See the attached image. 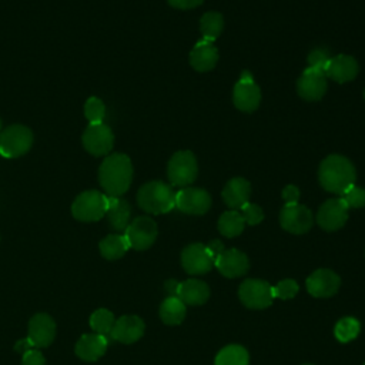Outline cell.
<instances>
[{"label": "cell", "instance_id": "cell-1", "mask_svg": "<svg viewBox=\"0 0 365 365\" xmlns=\"http://www.w3.org/2000/svg\"><path fill=\"white\" fill-rule=\"evenodd\" d=\"M131 160L121 153L107 155L98 168V182L106 195L121 197L131 185Z\"/></svg>", "mask_w": 365, "mask_h": 365}, {"label": "cell", "instance_id": "cell-2", "mask_svg": "<svg viewBox=\"0 0 365 365\" xmlns=\"http://www.w3.org/2000/svg\"><path fill=\"white\" fill-rule=\"evenodd\" d=\"M318 178L322 185L329 192L344 195L352 185H355V167L352 163L338 154L328 155L319 165Z\"/></svg>", "mask_w": 365, "mask_h": 365}, {"label": "cell", "instance_id": "cell-3", "mask_svg": "<svg viewBox=\"0 0 365 365\" xmlns=\"http://www.w3.org/2000/svg\"><path fill=\"white\" fill-rule=\"evenodd\" d=\"M137 202L148 214H165L175 207V192L163 181H150L140 187Z\"/></svg>", "mask_w": 365, "mask_h": 365}, {"label": "cell", "instance_id": "cell-4", "mask_svg": "<svg viewBox=\"0 0 365 365\" xmlns=\"http://www.w3.org/2000/svg\"><path fill=\"white\" fill-rule=\"evenodd\" d=\"M107 211V195L88 190L78 194L71 204V214L76 220L83 222H94L101 220Z\"/></svg>", "mask_w": 365, "mask_h": 365}, {"label": "cell", "instance_id": "cell-5", "mask_svg": "<svg viewBox=\"0 0 365 365\" xmlns=\"http://www.w3.org/2000/svg\"><path fill=\"white\" fill-rule=\"evenodd\" d=\"M33 144V133L29 127L13 124L0 133V155L17 158L24 155Z\"/></svg>", "mask_w": 365, "mask_h": 365}, {"label": "cell", "instance_id": "cell-6", "mask_svg": "<svg viewBox=\"0 0 365 365\" xmlns=\"http://www.w3.org/2000/svg\"><path fill=\"white\" fill-rule=\"evenodd\" d=\"M197 160L191 151H177L168 161L167 174L174 187H188L197 178Z\"/></svg>", "mask_w": 365, "mask_h": 365}, {"label": "cell", "instance_id": "cell-7", "mask_svg": "<svg viewBox=\"0 0 365 365\" xmlns=\"http://www.w3.org/2000/svg\"><path fill=\"white\" fill-rule=\"evenodd\" d=\"M241 302L250 309H264L272 304V287L264 279L248 278L238 288Z\"/></svg>", "mask_w": 365, "mask_h": 365}, {"label": "cell", "instance_id": "cell-8", "mask_svg": "<svg viewBox=\"0 0 365 365\" xmlns=\"http://www.w3.org/2000/svg\"><path fill=\"white\" fill-rule=\"evenodd\" d=\"M157 224L150 217L134 218L124 231L130 248H134L137 251H144L150 248L157 240Z\"/></svg>", "mask_w": 365, "mask_h": 365}, {"label": "cell", "instance_id": "cell-9", "mask_svg": "<svg viewBox=\"0 0 365 365\" xmlns=\"http://www.w3.org/2000/svg\"><path fill=\"white\" fill-rule=\"evenodd\" d=\"M234 106L245 113H251L258 108L261 101V90L254 81L250 71H242L232 91Z\"/></svg>", "mask_w": 365, "mask_h": 365}, {"label": "cell", "instance_id": "cell-10", "mask_svg": "<svg viewBox=\"0 0 365 365\" xmlns=\"http://www.w3.org/2000/svg\"><path fill=\"white\" fill-rule=\"evenodd\" d=\"M84 148L96 157L107 155L114 144V135L108 125L104 123L88 124L81 137Z\"/></svg>", "mask_w": 365, "mask_h": 365}, {"label": "cell", "instance_id": "cell-11", "mask_svg": "<svg viewBox=\"0 0 365 365\" xmlns=\"http://www.w3.org/2000/svg\"><path fill=\"white\" fill-rule=\"evenodd\" d=\"M175 207L184 214L202 215L211 207V197L202 188L185 187L175 192Z\"/></svg>", "mask_w": 365, "mask_h": 365}, {"label": "cell", "instance_id": "cell-12", "mask_svg": "<svg viewBox=\"0 0 365 365\" xmlns=\"http://www.w3.org/2000/svg\"><path fill=\"white\" fill-rule=\"evenodd\" d=\"M348 205L342 198H331L325 201L318 212L317 222L325 231H336L342 228L348 220Z\"/></svg>", "mask_w": 365, "mask_h": 365}, {"label": "cell", "instance_id": "cell-13", "mask_svg": "<svg viewBox=\"0 0 365 365\" xmlns=\"http://www.w3.org/2000/svg\"><path fill=\"white\" fill-rule=\"evenodd\" d=\"M314 222L309 208L301 204L284 205L279 214L281 227L291 234H305L311 230Z\"/></svg>", "mask_w": 365, "mask_h": 365}, {"label": "cell", "instance_id": "cell-14", "mask_svg": "<svg viewBox=\"0 0 365 365\" xmlns=\"http://www.w3.org/2000/svg\"><path fill=\"white\" fill-rule=\"evenodd\" d=\"M181 264L187 274H207L214 267V258L204 244H190L181 252Z\"/></svg>", "mask_w": 365, "mask_h": 365}, {"label": "cell", "instance_id": "cell-15", "mask_svg": "<svg viewBox=\"0 0 365 365\" xmlns=\"http://www.w3.org/2000/svg\"><path fill=\"white\" fill-rule=\"evenodd\" d=\"M298 94L308 101L321 100L327 91V74L321 68L308 67L297 83Z\"/></svg>", "mask_w": 365, "mask_h": 365}, {"label": "cell", "instance_id": "cell-16", "mask_svg": "<svg viewBox=\"0 0 365 365\" xmlns=\"http://www.w3.org/2000/svg\"><path fill=\"white\" fill-rule=\"evenodd\" d=\"M56 322L54 319L44 312L33 315L29 321V334L27 338L34 348H46L51 345L56 338Z\"/></svg>", "mask_w": 365, "mask_h": 365}, {"label": "cell", "instance_id": "cell-17", "mask_svg": "<svg viewBox=\"0 0 365 365\" xmlns=\"http://www.w3.org/2000/svg\"><path fill=\"white\" fill-rule=\"evenodd\" d=\"M341 278L331 269L319 268L307 278V289L315 298H329L339 289Z\"/></svg>", "mask_w": 365, "mask_h": 365}, {"label": "cell", "instance_id": "cell-18", "mask_svg": "<svg viewBox=\"0 0 365 365\" xmlns=\"http://www.w3.org/2000/svg\"><path fill=\"white\" fill-rule=\"evenodd\" d=\"M214 265L217 269L227 278H238L247 274L250 268V261L248 257L237 250V248H230L224 250L214 261Z\"/></svg>", "mask_w": 365, "mask_h": 365}, {"label": "cell", "instance_id": "cell-19", "mask_svg": "<svg viewBox=\"0 0 365 365\" xmlns=\"http://www.w3.org/2000/svg\"><path fill=\"white\" fill-rule=\"evenodd\" d=\"M144 321L137 315H123L115 319L111 338L121 344H134L144 335Z\"/></svg>", "mask_w": 365, "mask_h": 365}, {"label": "cell", "instance_id": "cell-20", "mask_svg": "<svg viewBox=\"0 0 365 365\" xmlns=\"http://www.w3.org/2000/svg\"><path fill=\"white\" fill-rule=\"evenodd\" d=\"M108 346V339L106 335L93 332V334H84L76 344L74 352L76 355L86 361V362H94L100 359Z\"/></svg>", "mask_w": 365, "mask_h": 365}, {"label": "cell", "instance_id": "cell-21", "mask_svg": "<svg viewBox=\"0 0 365 365\" xmlns=\"http://www.w3.org/2000/svg\"><path fill=\"white\" fill-rule=\"evenodd\" d=\"M359 71V66L356 60L346 54H339L335 57H331L327 67L325 74L327 77L332 78L336 83H346L356 77Z\"/></svg>", "mask_w": 365, "mask_h": 365}, {"label": "cell", "instance_id": "cell-22", "mask_svg": "<svg viewBox=\"0 0 365 365\" xmlns=\"http://www.w3.org/2000/svg\"><path fill=\"white\" fill-rule=\"evenodd\" d=\"M108 224L113 230L118 232H124L130 224L131 207L121 197L107 195V211H106Z\"/></svg>", "mask_w": 365, "mask_h": 365}, {"label": "cell", "instance_id": "cell-23", "mask_svg": "<svg viewBox=\"0 0 365 365\" xmlns=\"http://www.w3.org/2000/svg\"><path fill=\"white\" fill-rule=\"evenodd\" d=\"M218 61V50L208 40H200L190 53V63L197 71H210Z\"/></svg>", "mask_w": 365, "mask_h": 365}, {"label": "cell", "instance_id": "cell-24", "mask_svg": "<svg viewBox=\"0 0 365 365\" xmlns=\"http://www.w3.org/2000/svg\"><path fill=\"white\" fill-rule=\"evenodd\" d=\"M250 195H251V185L245 178H241V177H235L230 180L222 190V200L232 210L241 208L245 202H248Z\"/></svg>", "mask_w": 365, "mask_h": 365}, {"label": "cell", "instance_id": "cell-25", "mask_svg": "<svg viewBox=\"0 0 365 365\" xmlns=\"http://www.w3.org/2000/svg\"><path fill=\"white\" fill-rule=\"evenodd\" d=\"M185 305H202L210 298V288L201 279H187L180 282L178 295H177Z\"/></svg>", "mask_w": 365, "mask_h": 365}, {"label": "cell", "instance_id": "cell-26", "mask_svg": "<svg viewBox=\"0 0 365 365\" xmlns=\"http://www.w3.org/2000/svg\"><path fill=\"white\" fill-rule=\"evenodd\" d=\"M98 250L103 258L114 261L121 258L130 250V245L124 234H110L100 241Z\"/></svg>", "mask_w": 365, "mask_h": 365}, {"label": "cell", "instance_id": "cell-27", "mask_svg": "<svg viewBox=\"0 0 365 365\" xmlns=\"http://www.w3.org/2000/svg\"><path fill=\"white\" fill-rule=\"evenodd\" d=\"M185 304L178 297H167L160 305V318L167 325H178L185 318Z\"/></svg>", "mask_w": 365, "mask_h": 365}, {"label": "cell", "instance_id": "cell-28", "mask_svg": "<svg viewBox=\"0 0 365 365\" xmlns=\"http://www.w3.org/2000/svg\"><path fill=\"white\" fill-rule=\"evenodd\" d=\"M244 227H245V221L241 212L235 210L225 211L218 220V231L227 238L240 235L244 231Z\"/></svg>", "mask_w": 365, "mask_h": 365}, {"label": "cell", "instance_id": "cell-29", "mask_svg": "<svg viewBox=\"0 0 365 365\" xmlns=\"http://www.w3.org/2000/svg\"><path fill=\"white\" fill-rule=\"evenodd\" d=\"M250 356L241 345H227L215 356L214 365H248Z\"/></svg>", "mask_w": 365, "mask_h": 365}, {"label": "cell", "instance_id": "cell-30", "mask_svg": "<svg viewBox=\"0 0 365 365\" xmlns=\"http://www.w3.org/2000/svg\"><path fill=\"white\" fill-rule=\"evenodd\" d=\"M200 29H201L202 38L212 43L222 33L224 19L218 11H208L201 17Z\"/></svg>", "mask_w": 365, "mask_h": 365}, {"label": "cell", "instance_id": "cell-31", "mask_svg": "<svg viewBox=\"0 0 365 365\" xmlns=\"http://www.w3.org/2000/svg\"><path fill=\"white\" fill-rule=\"evenodd\" d=\"M115 318L114 314L106 308H98L90 315V327L94 332L101 335H108L113 331Z\"/></svg>", "mask_w": 365, "mask_h": 365}, {"label": "cell", "instance_id": "cell-32", "mask_svg": "<svg viewBox=\"0 0 365 365\" xmlns=\"http://www.w3.org/2000/svg\"><path fill=\"white\" fill-rule=\"evenodd\" d=\"M359 331H361L359 321L354 317H345L336 322L334 328V335L339 342H349L359 335Z\"/></svg>", "mask_w": 365, "mask_h": 365}, {"label": "cell", "instance_id": "cell-33", "mask_svg": "<svg viewBox=\"0 0 365 365\" xmlns=\"http://www.w3.org/2000/svg\"><path fill=\"white\" fill-rule=\"evenodd\" d=\"M84 115L90 124L103 123L106 115L104 103L98 97H90L84 104Z\"/></svg>", "mask_w": 365, "mask_h": 365}, {"label": "cell", "instance_id": "cell-34", "mask_svg": "<svg viewBox=\"0 0 365 365\" xmlns=\"http://www.w3.org/2000/svg\"><path fill=\"white\" fill-rule=\"evenodd\" d=\"M298 292V284L294 279H282L277 285L272 287L274 298L279 299H291Z\"/></svg>", "mask_w": 365, "mask_h": 365}, {"label": "cell", "instance_id": "cell-35", "mask_svg": "<svg viewBox=\"0 0 365 365\" xmlns=\"http://www.w3.org/2000/svg\"><path fill=\"white\" fill-rule=\"evenodd\" d=\"M341 198L345 201L348 208H362L365 207V190L358 185H352Z\"/></svg>", "mask_w": 365, "mask_h": 365}, {"label": "cell", "instance_id": "cell-36", "mask_svg": "<svg viewBox=\"0 0 365 365\" xmlns=\"http://www.w3.org/2000/svg\"><path fill=\"white\" fill-rule=\"evenodd\" d=\"M240 210H241V215H242L244 221L250 225H257L264 220V212H262L261 207H258L257 204L245 202Z\"/></svg>", "mask_w": 365, "mask_h": 365}, {"label": "cell", "instance_id": "cell-37", "mask_svg": "<svg viewBox=\"0 0 365 365\" xmlns=\"http://www.w3.org/2000/svg\"><path fill=\"white\" fill-rule=\"evenodd\" d=\"M329 58H331V56H329L328 50H325L322 47H317V48L311 50V53L308 54V64H309V67L321 68L325 71V67H327Z\"/></svg>", "mask_w": 365, "mask_h": 365}, {"label": "cell", "instance_id": "cell-38", "mask_svg": "<svg viewBox=\"0 0 365 365\" xmlns=\"http://www.w3.org/2000/svg\"><path fill=\"white\" fill-rule=\"evenodd\" d=\"M21 365H46V358L37 348H31L23 354Z\"/></svg>", "mask_w": 365, "mask_h": 365}, {"label": "cell", "instance_id": "cell-39", "mask_svg": "<svg viewBox=\"0 0 365 365\" xmlns=\"http://www.w3.org/2000/svg\"><path fill=\"white\" fill-rule=\"evenodd\" d=\"M282 200L285 201V205H292V204H298L299 200V190L297 185H287L282 190Z\"/></svg>", "mask_w": 365, "mask_h": 365}, {"label": "cell", "instance_id": "cell-40", "mask_svg": "<svg viewBox=\"0 0 365 365\" xmlns=\"http://www.w3.org/2000/svg\"><path fill=\"white\" fill-rule=\"evenodd\" d=\"M168 4L174 9H180V10H188V9H194L197 6H200L202 3V0H167Z\"/></svg>", "mask_w": 365, "mask_h": 365}, {"label": "cell", "instance_id": "cell-41", "mask_svg": "<svg viewBox=\"0 0 365 365\" xmlns=\"http://www.w3.org/2000/svg\"><path fill=\"white\" fill-rule=\"evenodd\" d=\"M205 247H207V250L210 251V254H211V257L214 258V261H215V258L224 251V244H222L220 240H212V241H210L208 245H205Z\"/></svg>", "mask_w": 365, "mask_h": 365}, {"label": "cell", "instance_id": "cell-42", "mask_svg": "<svg viewBox=\"0 0 365 365\" xmlns=\"http://www.w3.org/2000/svg\"><path fill=\"white\" fill-rule=\"evenodd\" d=\"M165 291L168 292L170 297H177L178 295V288H180V282H177L175 279H168L165 284Z\"/></svg>", "mask_w": 365, "mask_h": 365}, {"label": "cell", "instance_id": "cell-43", "mask_svg": "<svg viewBox=\"0 0 365 365\" xmlns=\"http://www.w3.org/2000/svg\"><path fill=\"white\" fill-rule=\"evenodd\" d=\"M31 348H34V346H33V344L30 342L29 338L19 339V341L16 342V345H14V349L19 351V352H21V354H24L26 351H29V349H31Z\"/></svg>", "mask_w": 365, "mask_h": 365}, {"label": "cell", "instance_id": "cell-44", "mask_svg": "<svg viewBox=\"0 0 365 365\" xmlns=\"http://www.w3.org/2000/svg\"><path fill=\"white\" fill-rule=\"evenodd\" d=\"M304 365H312V364H304Z\"/></svg>", "mask_w": 365, "mask_h": 365}, {"label": "cell", "instance_id": "cell-45", "mask_svg": "<svg viewBox=\"0 0 365 365\" xmlns=\"http://www.w3.org/2000/svg\"><path fill=\"white\" fill-rule=\"evenodd\" d=\"M364 97H365V91H364Z\"/></svg>", "mask_w": 365, "mask_h": 365}, {"label": "cell", "instance_id": "cell-46", "mask_svg": "<svg viewBox=\"0 0 365 365\" xmlns=\"http://www.w3.org/2000/svg\"><path fill=\"white\" fill-rule=\"evenodd\" d=\"M0 127H1V121H0Z\"/></svg>", "mask_w": 365, "mask_h": 365}, {"label": "cell", "instance_id": "cell-47", "mask_svg": "<svg viewBox=\"0 0 365 365\" xmlns=\"http://www.w3.org/2000/svg\"><path fill=\"white\" fill-rule=\"evenodd\" d=\"M364 365H365V364H364Z\"/></svg>", "mask_w": 365, "mask_h": 365}]
</instances>
